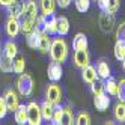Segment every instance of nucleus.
Listing matches in <instances>:
<instances>
[{
	"instance_id": "obj_12",
	"label": "nucleus",
	"mask_w": 125,
	"mask_h": 125,
	"mask_svg": "<svg viewBox=\"0 0 125 125\" xmlns=\"http://www.w3.org/2000/svg\"><path fill=\"white\" fill-rule=\"evenodd\" d=\"M100 26H101V30L104 33H109L115 26V15L103 11L101 15H100Z\"/></svg>"
},
{
	"instance_id": "obj_1",
	"label": "nucleus",
	"mask_w": 125,
	"mask_h": 125,
	"mask_svg": "<svg viewBox=\"0 0 125 125\" xmlns=\"http://www.w3.org/2000/svg\"><path fill=\"white\" fill-rule=\"evenodd\" d=\"M50 57L51 60L63 63L68 59V44L63 38H54L51 39V45H50Z\"/></svg>"
},
{
	"instance_id": "obj_17",
	"label": "nucleus",
	"mask_w": 125,
	"mask_h": 125,
	"mask_svg": "<svg viewBox=\"0 0 125 125\" xmlns=\"http://www.w3.org/2000/svg\"><path fill=\"white\" fill-rule=\"evenodd\" d=\"M24 68H26V59H24V56L17 54L12 59V73L21 74V73H24Z\"/></svg>"
},
{
	"instance_id": "obj_13",
	"label": "nucleus",
	"mask_w": 125,
	"mask_h": 125,
	"mask_svg": "<svg viewBox=\"0 0 125 125\" xmlns=\"http://www.w3.org/2000/svg\"><path fill=\"white\" fill-rule=\"evenodd\" d=\"M82 78H83V82L84 83H94L95 80H98V74H96V69L95 66H92L91 63H89L87 66H84L82 69Z\"/></svg>"
},
{
	"instance_id": "obj_31",
	"label": "nucleus",
	"mask_w": 125,
	"mask_h": 125,
	"mask_svg": "<svg viewBox=\"0 0 125 125\" xmlns=\"http://www.w3.org/2000/svg\"><path fill=\"white\" fill-rule=\"evenodd\" d=\"M74 124H77V125H89V124H92V121H91V116H89V113L82 112V113L77 116V119H75Z\"/></svg>"
},
{
	"instance_id": "obj_24",
	"label": "nucleus",
	"mask_w": 125,
	"mask_h": 125,
	"mask_svg": "<svg viewBox=\"0 0 125 125\" xmlns=\"http://www.w3.org/2000/svg\"><path fill=\"white\" fill-rule=\"evenodd\" d=\"M113 115H115V119L121 122V124H125V103L119 101L118 104L115 105V110H113Z\"/></svg>"
},
{
	"instance_id": "obj_5",
	"label": "nucleus",
	"mask_w": 125,
	"mask_h": 125,
	"mask_svg": "<svg viewBox=\"0 0 125 125\" xmlns=\"http://www.w3.org/2000/svg\"><path fill=\"white\" fill-rule=\"evenodd\" d=\"M42 21H44V29L48 35H51V36L57 35V17L54 15V12L42 14Z\"/></svg>"
},
{
	"instance_id": "obj_9",
	"label": "nucleus",
	"mask_w": 125,
	"mask_h": 125,
	"mask_svg": "<svg viewBox=\"0 0 125 125\" xmlns=\"http://www.w3.org/2000/svg\"><path fill=\"white\" fill-rule=\"evenodd\" d=\"M62 74H63L62 63H59V62H54V60H53L51 63L48 65V68H47L48 80H50V82H59V80L62 78Z\"/></svg>"
},
{
	"instance_id": "obj_3",
	"label": "nucleus",
	"mask_w": 125,
	"mask_h": 125,
	"mask_svg": "<svg viewBox=\"0 0 125 125\" xmlns=\"http://www.w3.org/2000/svg\"><path fill=\"white\" fill-rule=\"evenodd\" d=\"M27 124H30V125H41L42 124L41 105L35 101L27 104Z\"/></svg>"
},
{
	"instance_id": "obj_34",
	"label": "nucleus",
	"mask_w": 125,
	"mask_h": 125,
	"mask_svg": "<svg viewBox=\"0 0 125 125\" xmlns=\"http://www.w3.org/2000/svg\"><path fill=\"white\" fill-rule=\"evenodd\" d=\"M119 6H121V0H110V3H109V8L105 9V12H109V14H116L119 9Z\"/></svg>"
},
{
	"instance_id": "obj_42",
	"label": "nucleus",
	"mask_w": 125,
	"mask_h": 125,
	"mask_svg": "<svg viewBox=\"0 0 125 125\" xmlns=\"http://www.w3.org/2000/svg\"><path fill=\"white\" fill-rule=\"evenodd\" d=\"M95 2H96V0H95Z\"/></svg>"
},
{
	"instance_id": "obj_14",
	"label": "nucleus",
	"mask_w": 125,
	"mask_h": 125,
	"mask_svg": "<svg viewBox=\"0 0 125 125\" xmlns=\"http://www.w3.org/2000/svg\"><path fill=\"white\" fill-rule=\"evenodd\" d=\"M50 45H51V35H48L47 32H41L38 50L42 53V54H47V53L50 51Z\"/></svg>"
},
{
	"instance_id": "obj_8",
	"label": "nucleus",
	"mask_w": 125,
	"mask_h": 125,
	"mask_svg": "<svg viewBox=\"0 0 125 125\" xmlns=\"http://www.w3.org/2000/svg\"><path fill=\"white\" fill-rule=\"evenodd\" d=\"M89 63H91V56H89V51L87 50H75V53H74V65L78 69H83Z\"/></svg>"
},
{
	"instance_id": "obj_32",
	"label": "nucleus",
	"mask_w": 125,
	"mask_h": 125,
	"mask_svg": "<svg viewBox=\"0 0 125 125\" xmlns=\"http://www.w3.org/2000/svg\"><path fill=\"white\" fill-rule=\"evenodd\" d=\"M116 96H118L119 101L125 103V78H122L118 83V94H116Z\"/></svg>"
},
{
	"instance_id": "obj_25",
	"label": "nucleus",
	"mask_w": 125,
	"mask_h": 125,
	"mask_svg": "<svg viewBox=\"0 0 125 125\" xmlns=\"http://www.w3.org/2000/svg\"><path fill=\"white\" fill-rule=\"evenodd\" d=\"M75 122L74 119V113L71 110V107H63V113H62V121H60V125H73Z\"/></svg>"
},
{
	"instance_id": "obj_19",
	"label": "nucleus",
	"mask_w": 125,
	"mask_h": 125,
	"mask_svg": "<svg viewBox=\"0 0 125 125\" xmlns=\"http://www.w3.org/2000/svg\"><path fill=\"white\" fill-rule=\"evenodd\" d=\"M104 91H105V94H109L110 96H115L116 94H118V82H116L112 75L105 78V82H104Z\"/></svg>"
},
{
	"instance_id": "obj_21",
	"label": "nucleus",
	"mask_w": 125,
	"mask_h": 125,
	"mask_svg": "<svg viewBox=\"0 0 125 125\" xmlns=\"http://www.w3.org/2000/svg\"><path fill=\"white\" fill-rule=\"evenodd\" d=\"M53 110H54V105L48 101H44L41 104V113H42V121L45 122H51V116H53Z\"/></svg>"
},
{
	"instance_id": "obj_41",
	"label": "nucleus",
	"mask_w": 125,
	"mask_h": 125,
	"mask_svg": "<svg viewBox=\"0 0 125 125\" xmlns=\"http://www.w3.org/2000/svg\"><path fill=\"white\" fill-rule=\"evenodd\" d=\"M2 54H3V47L0 45V57H2Z\"/></svg>"
},
{
	"instance_id": "obj_4",
	"label": "nucleus",
	"mask_w": 125,
	"mask_h": 125,
	"mask_svg": "<svg viewBox=\"0 0 125 125\" xmlns=\"http://www.w3.org/2000/svg\"><path fill=\"white\" fill-rule=\"evenodd\" d=\"M45 101L51 103L53 105L60 104L62 101V89L57 84V82H51L47 86V91H45Z\"/></svg>"
},
{
	"instance_id": "obj_36",
	"label": "nucleus",
	"mask_w": 125,
	"mask_h": 125,
	"mask_svg": "<svg viewBox=\"0 0 125 125\" xmlns=\"http://www.w3.org/2000/svg\"><path fill=\"white\" fill-rule=\"evenodd\" d=\"M6 115H8V105H6V101H5L3 96H0V119L6 118Z\"/></svg>"
},
{
	"instance_id": "obj_40",
	"label": "nucleus",
	"mask_w": 125,
	"mask_h": 125,
	"mask_svg": "<svg viewBox=\"0 0 125 125\" xmlns=\"http://www.w3.org/2000/svg\"><path fill=\"white\" fill-rule=\"evenodd\" d=\"M121 62H122V68H124V71H125V57H124Z\"/></svg>"
},
{
	"instance_id": "obj_28",
	"label": "nucleus",
	"mask_w": 125,
	"mask_h": 125,
	"mask_svg": "<svg viewBox=\"0 0 125 125\" xmlns=\"http://www.w3.org/2000/svg\"><path fill=\"white\" fill-rule=\"evenodd\" d=\"M113 53H115V57L118 60H122L125 57V41H118V39H116Z\"/></svg>"
},
{
	"instance_id": "obj_20",
	"label": "nucleus",
	"mask_w": 125,
	"mask_h": 125,
	"mask_svg": "<svg viewBox=\"0 0 125 125\" xmlns=\"http://www.w3.org/2000/svg\"><path fill=\"white\" fill-rule=\"evenodd\" d=\"M96 74H98V77L100 78H103V80H105L107 77H110V66H109V63H107L105 60H100L96 63Z\"/></svg>"
},
{
	"instance_id": "obj_22",
	"label": "nucleus",
	"mask_w": 125,
	"mask_h": 125,
	"mask_svg": "<svg viewBox=\"0 0 125 125\" xmlns=\"http://www.w3.org/2000/svg\"><path fill=\"white\" fill-rule=\"evenodd\" d=\"M69 32V21L66 17H57V35L66 36Z\"/></svg>"
},
{
	"instance_id": "obj_7",
	"label": "nucleus",
	"mask_w": 125,
	"mask_h": 125,
	"mask_svg": "<svg viewBox=\"0 0 125 125\" xmlns=\"http://www.w3.org/2000/svg\"><path fill=\"white\" fill-rule=\"evenodd\" d=\"M3 98H5L6 105H8V112H15L17 107L20 105V98H18V95H17V92L14 89H6Z\"/></svg>"
},
{
	"instance_id": "obj_18",
	"label": "nucleus",
	"mask_w": 125,
	"mask_h": 125,
	"mask_svg": "<svg viewBox=\"0 0 125 125\" xmlns=\"http://www.w3.org/2000/svg\"><path fill=\"white\" fill-rule=\"evenodd\" d=\"M3 54L8 56V57H11V59H14L17 54H18V45H17L12 39L6 41L5 45H3Z\"/></svg>"
},
{
	"instance_id": "obj_15",
	"label": "nucleus",
	"mask_w": 125,
	"mask_h": 125,
	"mask_svg": "<svg viewBox=\"0 0 125 125\" xmlns=\"http://www.w3.org/2000/svg\"><path fill=\"white\" fill-rule=\"evenodd\" d=\"M14 119L18 125H24L27 124V105L20 104L17 107V110L14 112Z\"/></svg>"
},
{
	"instance_id": "obj_30",
	"label": "nucleus",
	"mask_w": 125,
	"mask_h": 125,
	"mask_svg": "<svg viewBox=\"0 0 125 125\" xmlns=\"http://www.w3.org/2000/svg\"><path fill=\"white\" fill-rule=\"evenodd\" d=\"M89 8H91V0H75V9L78 12H87Z\"/></svg>"
},
{
	"instance_id": "obj_10",
	"label": "nucleus",
	"mask_w": 125,
	"mask_h": 125,
	"mask_svg": "<svg viewBox=\"0 0 125 125\" xmlns=\"http://www.w3.org/2000/svg\"><path fill=\"white\" fill-rule=\"evenodd\" d=\"M24 2L26 0H12V2L6 6V11L9 14V17H14V18H21V14L24 9Z\"/></svg>"
},
{
	"instance_id": "obj_29",
	"label": "nucleus",
	"mask_w": 125,
	"mask_h": 125,
	"mask_svg": "<svg viewBox=\"0 0 125 125\" xmlns=\"http://www.w3.org/2000/svg\"><path fill=\"white\" fill-rule=\"evenodd\" d=\"M62 113H63V107H62L60 104H56L54 105V110H53V116H51V124L53 125H60Z\"/></svg>"
},
{
	"instance_id": "obj_37",
	"label": "nucleus",
	"mask_w": 125,
	"mask_h": 125,
	"mask_svg": "<svg viewBox=\"0 0 125 125\" xmlns=\"http://www.w3.org/2000/svg\"><path fill=\"white\" fill-rule=\"evenodd\" d=\"M96 2H98V8H100L101 11H105L107 8H109L110 0H96Z\"/></svg>"
},
{
	"instance_id": "obj_6",
	"label": "nucleus",
	"mask_w": 125,
	"mask_h": 125,
	"mask_svg": "<svg viewBox=\"0 0 125 125\" xmlns=\"http://www.w3.org/2000/svg\"><path fill=\"white\" fill-rule=\"evenodd\" d=\"M5 32L8 35V38H17L21 32V24L18 18H14V17H9L5 23Z\"/></svg>"
},
{
	"instance_id": "obj_33",
	"label": "nucleus",
	"mask_w": 125,
	"mask_h": 125,
	"mask_svg": "<svg viewBox=\"0 0 125 125\" xmlns=\"http://www.w3.org/2000/svg\"><path fill=\"white\" fill-rule=\"evenodd\" d=\"M91 92L94 95H100V94L105 92L104 91V83H100V82H96V80H95L94 83H91Z\"/></svg>"
},
{
	"instance_id": "obj_38",
	"label": "nucleus",
	"mask_w": 125,
	"mask_h": 125,
	"mask_svg": "<svg viewBox=\"0 0 125 125\" xmlns=\"http://www.w3.org/2000/svg\"><path fill=\"white\" fill-rule=\"evenodd\" d=\"M56 5L60 6L62 9H65V8H68L71 5V0H56Z\"/></svg>"
},
{
	"instance_id": "obj_35",
	"label": "nucleus",
	"mask_w": 125,
	"mask_h": 125,
	"mask_svg": "<svg viewBox=\"0 0 125 125\" xmlns=\"http://www.w3.org/2000/svg\"><path fill=\"white\" fill-rule=\"evenodd\" d=\"M116 39L118 41H125V21L121 23L116 29Z\"/></svg>"
},
{
	"instance_id": "obj_39",
	"label": "nucleus",
	"mask_w": 125,
	"mask_h": 125,
	"mask_svg": "<svg viewBox=\"0 0 125 125\" xmlns=\"http://www.w3.org/2000/svg\"><path fill=\"white\" fill-rule=\"evenodd\" d=\"M12 2V0H0V6H3V8H6L8 5H9Z\"/></svg>"
},
{
	"instance_id": "obj_2",
	"label": "nucleus",
	"mask_w": 125,
	"mask_h": 125,
	"mask_svg": "<svg viewBox=\"0 0 125 125\" xmlns=\"http://www.w3.org/2000/svg\"><path fill=\"white\" fill-rule=\"evenodd\" d=\"M33 87H35V83H33V78L30 74H20L18 80H17V91L21 96H30L33 94Z\"/></svg>"
},
{
	"instance_id": "obj_26",
	"label": "nucleus",
	"mask_w": 125,
	"mask_h": 125,
	"mask_svg": "<svg viewBox=\"0 0 125 125\" xmlns=\"http://www.w3.org/2000/svg\"><path fill=\"white\" fill-rule=\"evenodd\" d=\"M39 8L42 14H51L56 9V0H39Z\"/></svg>"
},
{
	"instance_id": "obj_16",
	"label": "nucleus",
	"mask_w": 125,
	"mask_h": 125,
	"mask_svg": "<svg viewBox=\"0 0 125 125\" xmlns=\"http://www.w3.org/2000/svg\"><path fill=\"white\" fill-rule=\"evenodd\" d=\"M87 45H89V42H87V38L84 33H77L74 36V39H73L74 50H87Z\"/></svg>"
},
{
	"instance_id": "obj_23",
	"label": "nucleus",
	"mask_w": 125,
	"mask_h": 125,
	"mask_svg": "<svg viewBox=\"0 0 125 125\" xmlns=\"http://www.w3.org/2000/svg\"><path fill=\"white\" fill-rule=\"evenodd\" d=\"M39 32L36 29H33L32 32L26 33V42L30 48H38V44H39Z\"/></svg>"
},
{
	"instance_id": "obj_27",
	"label": "nucleus",
	"mask_w": 125,
	"mask_h": 125,
	"mask_svg": "<svg viewBox=\"0 0 125 125\" xmlns=\"http://www.w3.org/2000/svg\"><path fill=\"white\" fill-rule=\"evenodd\" d=\"M0 71L5 74L12 73V59L11 57L2 54V57H0Z\"/></svg>"
},
{
	"instance_id": "obj_11",
	"label": "nucleus",
	"mask_w": 125,
	"mask_h": 125,
	"mask_svg": "<svg viewBox=\"0 0 125 125\" xmlns=\"http://www.w3.org/2000/svg\"><path fill=\"white\" fill-rule=\"evenodd\" d=\"M94 105L98 112H105L110 105V95L105 92L100 95H94Z\"/></svg>"
}]
</instances>
